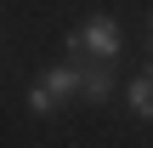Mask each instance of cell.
<instances>
[{
  "mask_svg": "<svg viewBox=\"0 0 153 148\" xmlns=\"http://www.w3.org/2000/svg\"><path fill=\"white\" fill-rule=\"evenodd\" d=\"M119 51H125V34H119V23H114L108 11L85 17V23L68 34V57H74V63H102V68H114Z\"/></svg>",
  "mask_w": 153,
  "mask_h": 148,
  "instance_id": "6da1fadb",
  "label": "cell"
},
{
  "mask_svg": "<svg viewBox=\"0 0 153 148\" xmlns=\"http://www.w3.org/2000/svg\"><path fill=\"white\" fill-rule=\"evenodd\" d=\"M74 97H79V63H57V68H45L40 86H28V114L45 120V114H57L62 103H74Z\"/></svg>",
  "mask_w": 153,
  "mask_h": 148,
  "instance_id": "7a4b0ae2",
  "label": "cell"
},
{
  "mask_svg": "<svg viewBox=\"0 0 153 148\" xmlns=\"http://www.w3.org/2000/svg\"><path fill=\"white\" fill-rule=\"evenodd\" d=\"M79 97H85V103H108V97H114V68L79 63Z\"/></svg>",
  "mask_w": 153,
  "mask_h": 148,
  "instance_id": "3957f363",
  "label": "cell"
},
{
  "mask_svg": "<svg viewBox=\"0 0 153 148\" xmlns=\"http://www.w3.org/2000/svg\"><path fill=\"white\" fill-rule=\"evenodd\" d=\"M125 108H131L136 120H153V63L131 80V86H125Z\"/></svg>",
  "mask_w": 153,
  "mask_h": 148,
  "instance_id": "277c9868",
  "label": "cell"
}]
</instances>
